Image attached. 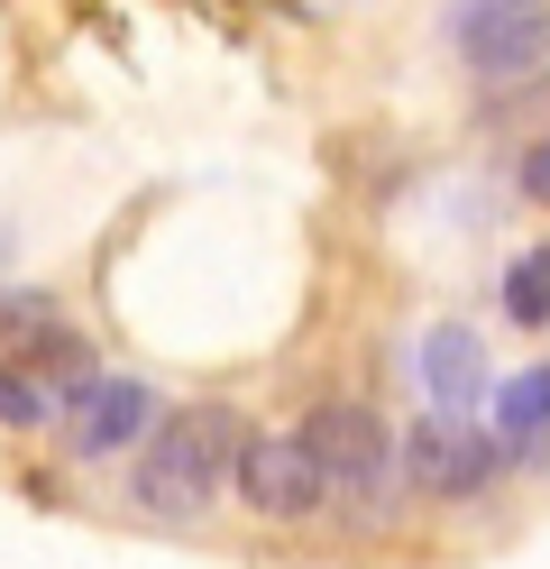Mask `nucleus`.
I'll use <instances>...</instances> for the list:
<instances>
[{"mask_svg":"<svg viewBox=\"0 0 550 569\" xmlns=\"http://www.w3.org/2000/svg\"><path fill=\"white\" fill-rule=\"evenodd\" d=\"M239 441L248 432H239L230 405H174V413H157V432H147L138 459H129V506L157 515V523H202L220 478L239 469Z\"/></svg>","mask_w":550,"mask_h":569,"instance_id":"1","label":"nucleus"},{"mask_svg":"<svg viewBox=\"0 0 550 569\" xmlns=\"http://www.w3.org/2000/svg\"><path fill=\"white\" fill-rule=\"evenodd\" d=\"M303 450L321 469V506H340V515H377L386 506V487H394V432L377 422V405H349V396L312 405L303 413Z\"/></svg>","mask_w":550,"mask_h":569,"instance_id":"2","label":"nucleus"},{"mask_svg":"<svg viewBox=\"0 0 550 569\" xmlns=\"http://www.w3.org/2000/svg\"><path fill=\"white\" fill-rule=\"evenodd\" d=\"M0 368H37L73 405L92 386V349H83V331H73L47 295H19L10 284V295H0Z\"/></svg>","mask_w":550,"mask_h":569,"instance_id":"3","label":"nucleus"},{"mask_svg":"<svg viewBox=\"0 0 550 569\" xmlns=\"http://www.w3.org/2000/svg\"><path fill=\"white\" fill-rule=\"evenodd\" d=\"M394 469H403V487H413V496L459 506V496H477V487L496 478V432H468L459 413H431V422H413V432H403Z\"/></svg>","mask_w":550,"mask_h":569,"instance_id":"4","label":"nucleus"},{"mask_svg":"<svg viewBox=\"0 0 550 569\" xmlns=\"http://www.w3.org/2000/svg\"><path fill=\"white\" fill-rule=\"evenodd\" d=\"M450 38L468 56V74H532L550 56V0H468L450 19Z\"/></svg>","mask_w":550,"mask_h":569,"instance_id":"5","label":"nucleus"},{"mask_svg":"<svg viewBox=\"0 0 550 569\" xmlns=\"http://www.w3.org/2000/svg\"><path fill=\"white\" fill-rule=\"evenodd\" d=\"M230 478H239V496H248V515H267V523H303V515H321V469H312L303 432H248Z\"/></svg>","mask_w":550,"mask_h":569,"instance_id":"6","label":"nucleus"},{"mask_svg":"<svg viewBox=\"0 0 550 569\" xmlns=\"http://www.w3.org/2000/svg\"><path fill=\"white\" fill-rule=\"evenodd\" d=\"M157 432V396H147L138 377H92L83 396L64 405V450L73 459H110V450H129Z\"/></svg>","mask_w":550,"mask_h":569,"instance_id":"7","label":"nucleus"},{"mask_svg":"<svg viewBox=\"0 0 550 569\" xmlns=\"http://www.w3.org/2000/svg\"><path fill=\"white\" fill-rule=\"evenodd\" d=\"M422 386H431L440 413H468L487 396V349H477V331H459V322L422 331Z\"/></svg>","mask_w":550,"mask_h":569,"instance_id":"8","label":"nucleus"},{"mask_svg":"<svg viewBox=\"0 0 550 569\" xmlns=\"http://www.w3.org/2000/svg\"><path fill=\"white\" fill-rule=\"evenodd\" d=\"M541 432H550V368H523V377L496 386V441L541 450Z\"/></svg>","mask_w":550,"mask_h":569,"instance_id":"9","label":"nucleus"},{"mask_svg":"<svg viewBox=\"0 0 550 569\" xmlns=\"http://www.w3.org/2000/svg\"><path fill=\"white\" fill-rule=\"evenodd\" d=\"M477 120H487V129L504 138L513 157H523V148H541V138H550V74H523V83H513L504 101H487Z\"/></svg>","mask_w":550,"mask_h":569,"instance_id":"10","label":"nucleus"},{"mask_svg":"<svg viewBox=\"0 0 550 569\" xmlns=\"http://www.w3.org/2000/svg\"><path fill=\"white\" fill-rule=\"evenodd\" d=\"M64 396L37 368H0V432H37V422H56Z\"/></svg>","mask_w":550,"mask_h":569,"instance_id":"11","label":"nucleus"},{"mask_svg":"<svg viewBox=\"0 0 550 569\" xmlns=\"http://www.w3.org/2000/svg\"><path fill=\"white\" fill-rule=\"evenodd\" d=\"M504 322H523V331L550 322V248H523L504 267Z\"/></svg>","mask_w":550,"mask_h":569,"instance_id":"12","label":"nucleus"},{"mask_svg":"<svg viewBox=\"0 0 550 569\" xmlns=\"http://www.w3.org/2000/svg\"><path fill=\"white\" fill-rule=\"evenodd\" d=\"M513 193L550 211V138H541V148H523V157H513Z\"/></svg>","mask_w":550,"mask_h":569,"instance_id":"13","label":"nucleus"}]
</instances>
